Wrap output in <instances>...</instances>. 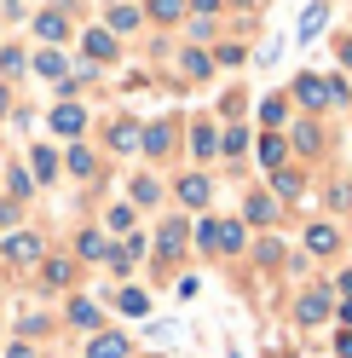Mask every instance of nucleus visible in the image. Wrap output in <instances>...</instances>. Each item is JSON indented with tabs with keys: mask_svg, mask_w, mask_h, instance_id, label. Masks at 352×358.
Segmentation results:
<instances>
[{
	"mask_svg": "<svg viewBox=\"0 0 352 358\" xmlns=\"http://www.w3.org/2000/svg\"><path fill=\"white\" fill-rule=\"evenodd\" d=\"M116 306L127 312V318H145V312H150V295H145V289H122V295H116Z\"/></svg>",
	"mask_w": 352,
	"mask_h": 358,
	"instance_id": "obj_23",
	"label": "nucleus"
},
{
	"mask_svg": "<svg viewBox=\"0 0 352 358\" xmlns=\"http://www.w3.org/2000/svg\"><path fill=\"white\" fill-rule=\"evenodd\" d=\"M127 352H133V341L116 335V329H98L93 341H87V358H127Z\"/></svg>",
	"mask_w": 352,
	"mask_h": 358,
	"instance_id": "obj_5",
	"label": "nucleus"
},
{
	"mask_svg": "<svg viewBox=\"0 0 352 358\" xmlns=\"http://www.w3.org/2000/svg\"><path fill=\"white\" fill-rule=\"evenodd\" d=\"M283 156H289V139H283V133H266V139H260V162L277 173V168H283Z\"/></svg>",
	"mask_w": 352,
	"mask_h": 358,
	"instance_id": "obj_18",
	"label": "nucleus"
},
{
	"mask_svg": "<svg viewBox=\"0 0 352 358\" xmlns=\"http://www.w3.org/2000/svg\"><path fill=\"white\" fill-rule=\"evenodd\" d=\"M237 249H243V226L231 220V226H219V255H237Z\"/></svg>",
	"mask_w": 352,
	"mask_h": 358,
	"instance_id": "obj_30",
	"label": "nucleus"
},
{
	"mask_svg": "<svg viewBox=\"0 0 352 358\" xmlns=\"http://www.w3.org/2000/svg\"><path fill=\"white\" fill-rule=\"evenodd\" d=\"M185 237H191L185 220H168L162 237H156V255H162V260H179V255H185Z\"/></svg>",
	"mask_w": 352,
	"mask_h": 358,
	"instance_id": "obj_8",
	"label": "nucleus"
},
{
	"mask_svg": "<svg viewBox=\"0 0 352 358\" xmlns=\"http://www.w3.org/2000/svg\"><path fill=\"white\" fill-rule=\"evenodd\" d=\"M272 191H277V196H300V173H295V168H277V173H272Z\"/></svg>",
	"mask_w": 352,
	"mask_h": 358,
	"instance_id": "obj_29",
	"label": "nucleus"
},
{
	"mask_svg": "<svg viewBox=\"0 0 352 358\" xmlns=\"http://www.w3.org/2000/svg\"><path fill=\"white\" fill-rule=\"evenodd\" d=\"M219 150H226V156H243V150H249V127H226V133H219Z\"/></svg>",
	"mask_w": 352,
	"mask_h": 358,
	"instance_id": "obj_27",
	"label": "nucleus"
},
{
	"mask_svg": "<svg viewBox=\"0 0 352 358\" xmlns=\"http://www.w3.org/2000/svg\"><path fill=\"white\" fill-rule=\"evenodd\" d=\"M0 70H6V76H17V70H24V52H17V47H6V52H0Z\"/></svg>",
	"mask_w": 352,
	"mask_h": 358,
	"instance_id": "obj_38",
	"label": "nucleus"
},
{
	"mask_svg": "<svg viewBox=\"0 0 352 358\" xmlns=\"http://www.w3.org/2000/svg\"><path fill=\"white\" fill-rule=\"evenodd\" d=\"M179 64H185V76H191V81H203V76L214 70V58H208V47H185V58H179Z\"/></svg>",
	"mask_w": 352,
	"mask_h": 358,
	"instance_id": "obj_21",
	"label": "nucleus"
},
{
	"mask_svg": "<svg viewBox=\"0 0 352 358\" xmlns=\"http://www.w3.org/2000/svg\"><path fill=\"white\" fill-rule=\"evenodd\" d=\"M110 150H116V156L145 150V127H139V122H116V127H110Z\"/></svg>",
	"mask_w": 352,
	"mask_h": 358,
	"instance_id": "obj_7",
	"label": "nucleus"
},
{
	"mask_svg": "<svg viewBox=\"0 0 352 358\" xmlns=\"http://www.w3.org/2000/svg\"><path fill=\"white\" fill-rule=\"evenodd\" d=\"M35 35L41 41H64V35H70V17H64V12H41L35 17Z\"/></svg>",
	"mask_w": 352,
	"mask_h": 358,
	"instance_id": "obj_16",
	"label": "nucleus"
},
{
	"mask_svg": "<svg viewBox=\"0 0 352 358\" xmlns=\"http://www.w3.org/2000/svg\"><path fill=\"white\" fill-rule=\"evenodd\" d=\"M156 196H162V185H156L150 173H139V179H133V203H156Z\"/></svg>",
	"mask_w": 352,
	"mask_h": 358,
	"instance_id": "obj_31",
	"label": "nucleus"
},
{
	"mask_svg": "<svg viewBox=\"0 0 352 358\" xmlns=\"http://www.w3.org/2000/svg\"><path fill=\"white\" fill-rule=\"evenodd\" d=\"M81 47H87V58H93V64H110V58L122 52V47H116V35H110V29H87V35H81Z\"/></svg>",
	"mask_w": 352,
	"mask_h": 358,
	"instance_id": "obj_9",
	"label": "nucleus"
},
{
	"mask_svg": "<svg viewBox=\"0 0 352 358\" xmlns=\"http://www.w3.org/2000/svg\"><path fill=\"white\" fill-rule=\"evenodd\" d=\"M93 168H98V156L87 150V145H70V173H81V179H93Z\"/></svg>",
	"mask_w": 352,
	"mask_h": 358,
	"instance_id": "obj_26",
	"label": "nucleus"
},
{
	"mask_svg": "<svg viewBox=\"0 0 352 358\" xmlns=\"http://www.w3.org/2000/svg\"><path fill=\"white\" fill-rule=\"evenodd\" d=\"M341 324H352V301H346V306H341Z\"/></svg>",
	"mask_w": 352,
	"mask_h": 358,
	"instance_id": "obj_46",
	"label": "nucleus"
},
{
	"mask_svg": "<svg viewBox=\"0 0 352 358\" xmlns=\"http://www.w3.org/2000/svg\"><path fill=\"white\" fill-rule=\"evenodd\" d=\"M81 127H87V110L64 99V104L52 110V133H64V139H81Z\"/></svg>",
	"mask_w": 352,
	"mask_h": 358,
	"instance_id": "obj_6",
	"label": "nucleus"
},
{
	"mask_svg": "<svg viewBox=\"0 0 352 358\" xmlns=\"http://www.w3.org/2000/svg\"><path fill=\"white\" fill-rule=\"evenodd\" d=\"M272 214H277V203H272V196H249V220H254V226H266Z\"/></svg>",
	"mask_w": 352,
	"mask_h": 358,
	"instance_id": "obj_32",
	"label": "nucleus"
},
{
	"mask_svg": "<svg viewBox=\"0 0 352 358\" xmlns=\"http://www.w3.org/2000/svg\"><path fill=\"white\" fill-rule=\"evenodd\" d=\"M0 226H17V203H0Z\"/></svg>",
	"mask_w": 352,
	"mask_h": 358,
	"instance_id": "obj_42",
	"label": "nucleus"
},
{
	"mask_svg": "<svg viewBox=\"0 0 352 358\" xmlns=\"http://www.w3.org/2000/svg\"><path fill=\"white\" fill-rule=\"evenodd\" d=\"M323 17H329V0H312V6H306V17H300V35H318Z\"/></svg>",
	"mask_w": 352,
	"mask_h": 358,
	"instance_id": "obj_28",
	"label": "nucleus"
},
{
	"mask_svg": "<svg viewBox=\"0 0 352 358\" xmlns=\"http://www.w3.org/2000/svg\"><path fill=\"white\" fill-rule=\"evenodd\" d=\"M110 231H133V208H127V203L110 208Z\"/></svg>",
	"mask_w": 352,
	"mask_h": 358,
	"instance_id": "obj_36",
	"label": "nucleus"
},
{
	"mask_svg": "<svg viewBox=\"0 0 352 358\" xmlns=\"http://www.w3.org/2000/svg\"><path fill=\"white\" fill-rule=\"evenodd\" d=\"M226 6H231V0H191V12H196V17H219Z\"/></svg>",
	"mask_w": 352,
	"mask_h": 358,
	"instance_id": "obj_37",
	"label": "nucleus"
},
{
	"mask_svg": "<svg viewBox=\"0 0 352 358\" xmlns=\"http://www.w3.org/2000/svg\"><path fill=\"white\" fill-rule=\"evenodd\" d=\"M289 139H295L300 156H318V150H323V127H318L312 116H295V122H289Z\"/></svg>",
	"mask_w": 352,
	"mask_h": 358,
	"instance_id": "obj_3",
	"label": "nucleus"
},
{
	"mask_svg": "<svg viewBox=\"0 0 352 358\" xmlns=\"http://www.w3.org/2000/svg\"><path fill=\"white\" fill-rule=\"evenodd\" d=\"M75 255H81V260H104V255H110V237H104V231H81V237H75Z\"/></svg>",
	"mask_w": 352,
	"mask_h": 358,
	"instance_id": "obj_20",
	"label": "nucleus"
},
{
	"mask_svg": "<svg viewBox=\"0 0 352 358\" xmlns=\"http://www.w3.org/2000/svg\"><path fill=\"white\" fill-rule=\"evenodd\" d=\"M335 289H341V295H346V301H352V272H341V278H335V283H329V295H335Z\"/></svg>",
	"mask_w": 352,
	"mask_h": 358,
	"instance_id": "obj_40",
	"label": "nucleus"
},
{
	"mask_svg": "<svg viewBox=\"0 0 352 358\" xmlns=\"http://www.w3.org/2000/svg\"><path fill=\"white\" fill-rule=\"evenodd\" d=\"M260 122H266L272 133H277L283 122H289V104H283V93H277V99H266V104H260Z\"/></svg>",
	"mask_w": 352,
	"mask_h": 358,
	"instance_id": "obj_25",
	"label": "nucleus"
},
{
	"mask_svg": "<svg viewBox=\"0 0 352 358\" xmlns=\"http://www.w3.org/2000/svg\"><path fill=\"white\" fill-rule=\"evenodd\" d=\"M306 249H312V255H335L341 249V231L335 226H312V231H306Z\"/></svg>",
	"mask_w": 352,
	"mask_h": 358,
	"instance_id": "obj_17",
	"label": "nucleus"
},
{
	"mask_svg": "<svg viewBox=\"0 0 352 358\" xmlns=\"http://www.w3.org/2000/svg\"><path fill=\"white\" fill-rule=\"evenodd\" d=\"M214 64H243V41H219V47H214Z\"/></svg>",
	"mask_w": 352,
	"mask_h": 358,
	"instance_id": "obj_35",
	"label": "nucleus"
},
{
	"mask_svg": "<svg viewBox=\"0 0 352 358\" xmlns=\"http://www.w3.org/2000/svg\"><path fill=\"white\" fill-rule=\"evenodd\" d=\"M6 358H35V347H29V341H12V347H6Z\"/></svg>",
	"mask_w": 352,
	"mask_h": 358,
	"instance_id": "obj_41",
	"label": "nucleus"
},
{
	"mask_svg": "<svg viewBox=\"0 0 352 358\" xmlns=\"http://www.w3.org/2000/svg\"><path fill=\"white\" fill-rule=\"evenodd\" d=\"M0 255H6L12 266H41V260H47V243H41V231H6Z\"/></svg>",
	"mask_w": 352,
	"mask_h": 358,
	"instance_id": "obj_1",
	"label": "nucleus"
},
{
	"mask_svg": "<svg viewBox=\"0 0 352 358\" xmlns=\"http://www.w3.org/2000/svg\"><path fill=\"white\" fill-rule=\"evenodd\" d=\"M208 196H214V185H208V173H185V179H179V203H185V208H203Z\"/></svg>",
	"mask_w": 352,
	"mask_h": 358,
	"instance_id": "obj_11",
	"label": "nucleus"
},
{
	"mask_svg": "<svg viewBox=\"0 0 352 358\" xmlns=\"http://www.w3.org/2000/svg\"><path fill=\"white\" fill-rule=\"evenodd\" d=\"M6 185H12V203L35 196V179H29V168H6Z\"/></svg>",
	"mask_w": 352,
	"mask_h": 358,
	"instance_id": "obj_24",
	"label": "nucleus"
},
{
	"mask_svg": "<svg viewBox=\"0 0 352 358\" xmlns=\"http://www.w3.org/2000/svg\"><path fill=\"white\" fill-rule=\"evenodd\" d=\"M335 52H341V64L352 70V35H341V47H335Z\"/></svg>",
	"mask_w": 352,
	"mask_h": 358,
	"instance_id": "obj_43",
	"label": "nucleus"
},
{
	"mask_svg": "<svg viewBox=\"0 0 352 358\" xmlns=\"http://www.w3.org/2000/svg\"><path fill=\"white\" fill-rule=\"evenodd\" d=\"M35 70L58 81V76H64V52H35Z\"/></svg>",
	"mask_w": 352,
	"mask_h": 358,
	"instance_id": "obj_34",
	"label": "nucleus"
},
{
	"mask_svg": "<svg viewBox=\"0 0 352 358\" xmlns=\"http://www.w3.org/2000/svg\"><path fill=\"white\" fill-rule=\"evenodd\" d=\"M295 104L306 110V116H312V110H329V104H335V99H329V76H312V70L295 76Z\"/></svg>",
	"mask_w": 352,
	"mask_h": 358,
	"instance_id": "obj_2",
	"label": "nucleus"
},
{
	"mask_svg": "<svg viewBox=\"0 0 352 358\" xmlns=\"http://www.w3.org/2000/svg\"><path fill=\"white\" fill-rule=\"evenodd\" d=\"M335 352H341V358H352V335H341V341H335Z\"/></svg>",
	"mask_w": 352,
	"mask_h": 358,
	"instance_id": "obj_45",
	"label": "nucleus"
},
{
	"mask_svg": "<svg viewBox=\"0 0 352 358\" xmlns=\"http://www.w3.org/2000/svg\"><path fill=\"white\" fill-rule=\"evenodd\" d=\"M191 150H196V162L219 156V133H214V122H196V127H191Z\"/></svg>",
	"mask_w": 352,
	"mask_h": 358,
	"instance_id": "obj_12",
	"label": "nucleus"
},
{
	"mask_svg": "<svg viewBox=\"0 0 352 358\" xmlns=\"http://www.w3.org/2000/svg\"><path fill=\"white\" fill-rule=\"evenodd\" d=\"M64 318H70L75 329H93V335H98V324H104V312H98L93 301H81V295H75V301H70V312H64Z\"/></svg>",
	"mask_w": 352,
	"mask_h": 358,
	"instance_id": "obj_13",
	"label": "nucleus"
},
{
	"mask_svg": "<svg viewBox=\"0 0 352 358\" xmlns=\"http://www.w3.org/2000/svg\"><path fill=\"white\" fill-rule=\"evenodd\" d=\"M196 243H203V249H214V255H219V220H196Z\"/></svg>",
	"mask_w": 352,
	"mask_h": 358,
	"instance_id": "obj_33",
	"label": "nucleus"
},
{
	"mask_svg": "<svg viewBox=\"0 0 352 358\" xmlns=\"http://www.w3.org/2000/svg\"><path fill=\"white\" fill-rule=\"evenodd\" d=\"M70 283H75V260H64V255L41 260V289H70Z\"/></svg>",
	"mask_w": 352,
	"mask_h": 358,
	"instance_id": "obj_4",
	"label": "nucleus"
},
{
	"mask_svg": "<svg viewBox=\"0 0 352 358\" xmlns=\"http://www.w3.org/2000/svg\"><path fill=\"white\" fill-rule=\"evenodd\" d=\"M150 6V17H156V24H179V17L191 12V0H145Z\"/></svg>",
	"mask_w": 352,
	"mask_h": 358,
	"instance_id": "obj_19",
	"label": "nucleus"
},
{
	"mask_svg": "<svg viewBox=\"0 0 352 358\" xmlns=\"http://www.w3.org/2000/svg\"><path fill=\"white\" fill-rule=\"evenodd\" d=\"M145 150H150V156H168V150H173V122H150V127H145Z\"/></svg>",
	"mask_w": 352,
	"mask_h": 358,
	"instance_id": "obj_15",
	"label": "nucleus"
},
{
	"mask_svg": "<svg viewBox=\"0 0 352 358\" xmlns=\"http://www.w3.org/2000/svg\"><path fill=\"white\" fill-rule=\"evenodd\" d=\"M295 318H300V324H323V318H329V283H323V289H312V295H300Z\"/></svg>",
	"mask_w": 352,
	"mask_h": 358,
	"instance_id": "obj_10",
	"label": "nucleus"
},
{
	"mask_svg": "<svg viewBox=\"0 0 352 358\" xmlns=\"http://www.w3.org/2000/svg\"><path fill=\"white\" fill-rule=\"evenodd\" d=\"M352 203V185H329V208H346Z\"/></svg>",
	"mask_w": 352,
	"mask_h": 358,
	"instance_id": "obj_39",
	"label": "nucleus"
},
{
	"mask_svg": "<svg viewBox=\"0 0 352 358\" xmlns=\"http://www.w3.org/2000/svg\"><path fill=\"white\" fill-rule=\"evenodd\" d=\"M104 17H110V35H127V29H139V17H145V12H139V6H127V0H116Z\"/></svg>",
	"mask_w": 352,
	"mask_h": 358,
	"instance_id": "obj_14",
	"label": "nucleus"
},
{
	"mask_svg": "<svg viewBox=\"0 0 352 358\" xmlns=\"http://www.w3.org/2000/svg\"><path fill=\"white\" fill-rule=\"evenodd\" d=\"M29 162H35V179H41V185H52V179H58V156H52L47 145H35Z\"/></svg>",
	"mask_w": 352,
	"mask_h": 358,
	"instance_id": "obj_22",
	"label": "nucleus"
},
{
	"mask_svg": "<svg viewBox=\"0 0 352 358\" xmlns=\"http://www.w3.org/2000/svg\"><path fill=\"white\" fill-rule=\"evenodd\" d=\"M12 116V87H0V122Z\"/></svg>",
	"mask_w": 352,
	"mask_h": 358,
	"instance_id": "obj_44",
	"label": "nucleus"
}]
</instances>
